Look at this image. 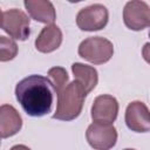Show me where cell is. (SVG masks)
I'll list each match as a JSON object with an SVG mask.
<instances>
[{
    "instance_id": "obj_13",
    "label": "cell",
    "mask_w": 150,
    "mask_h": 150,
    "mask_svg": "<svg viewBox=\"0 0 150 150\" xmlns=\"http://www.w3.org/2000/svg\"><path fill=\"white\" fill-rule=\"evenodd\" d=\"M71 71L74 74L75 80L83 86L87 94H89L96 87L98 82V75H97V70L94 67L80 62H75L71 64Z\"/></svg>"
},
{
    "instance_id": "obj_9",
    "label": "cell",
    "mask_w": 150,
    "mask_h": 150,
    "mask_svg": "<svg viewBox=\"0 0 150 150\" xmlns=\"http://www.w3.org/2000/svg\"><path fill=\"white\" fill-rule=\"evenodd\" d=\"M125 124L135 132L150 131V111L141 101H134L128 104L125 110Z\"/></svg>"
},
{
    "instance_id": "obj_2",
    "label": "cell",
    "mask_w": 150,
    "mask_h": 150,
    "mask_svg": "<svg viewBox=\"0 0 150 150\" xmlns=\"http://www.w3.org/2000/svg\"><path fill=\"white\" fill-rule=\"evenodd\" d=\"M87 93L83 86L74 80L57 93V105L53 118L60 121H73L80 116Z\"/></svg>"
},
{
    "instance_id": "obj_14",
    "label": "cell",
    "mask_w": 150,
    "mask_h": 150,
    "mask_svg": "<svg viewBox=\"0 0 150 150\" xmlns=\"http://www.w3.org/2000/svg\"><path fill=\"white\" fill-rule=\"evenodd\" d=\"M48 76L52 79V83L56 94L61 91L68 84V74L64 68L62 67H53L48 70Z\"/></svg>"
},
{
    "instance_id": "obj_10",
    "label": "cell",
    "mask_w": 150,
    "mask_h": 150,
    "mask_svg": "<svg viewBox=\"0 0 150 150\" xmlns=\"http://www.w3.org/2000/svg\"><path fill=\"white\" fill-rule=\"evenodd\" d=\"M22 118L16 109L9 104H2L0 108V132L1 138L11 137L20 131Z\"/></svg>"
},
{
    "instance_id": "obj_8",
    "label": "cell",
    "mask_w": 150,
    "mask_h": 150,
    "mask_svg": "<svg viewBox=\"0 0 150 150\" xmlns=\"http://www.w3.org/2000/svg\"><path fill=\"white\" fill-rule=\"evenodd\" d=\"M118 114V102L111 95L97 96L91 105V118L96 123L112 124Z\"/></svg>"
},
{
    "instance_id": "obj_7",
    "label": "cell",
    "mask_w": 150,
    "mask_h": 150,
    "mask_svg": "<svg viewBox=\"0 0 150 150\" xmlns=\"http://www.w3.org/2000/svg\"><path fill=\"white\" fill-rule=\"evenodd\" d=\"M124 25L131 30H142L150 27V7L144 1H129L123 9Z\"/></svg>"
},
{
    "instance_id": "obj_1",
    "label": "cell",
    "mask_w": 150,
    "mask_h": 150,
    "mask_svg": "<svg viewBox=\"0 0 150 150\" xmlns=\"http://www.w3.org/2000/svg\"><path fill=\"white\" fill-rule=\"evenodd\" d=\"M53 88L49 79L41 75H29L18 82L15 97L27 115L41 117L52 109Z\"/></svg>"
},
{
    "instance_id": "obj_16",
    "label": "cell",
    "mask_w": 150,
    "mask_h": 150,
    "mask_svg": "<svg viewBox=\"0 0 150 150\" xmlns=\"http://www.w3.org/2000/svg\"><path fill=\"white\" fill-rule=\"evenodd\" d=\"M142 56L143 59L150 64V42H146L142 49Z\"/></svg>"
},
{
    "instance_id": "obj_5",
    "label": "cell",
    "mask_w": 150,
    "mask_h": 150,
    "mask_svg": "<svg viewBox=\"0 0 150 150\" xmlns=\"http://www.w3.org/2000/svg\"><path fill=\"white\" fill-rule=\"evenodd\" d=\"M109 13L107 7L101 4H94L82 8L76 15V25L81 30L94 32L104 28L108 23Z\"/></svg>"
},
{
    "instance_id": "obj_12",
    "label": "cell",
    "mask_w": 150,
    "mask_h": 150,
    "mask_svg": "<svg viewBox=\"0 0 150 150\" xmlns=\"http://www.w3.org/2000/svg\"><path fill=\"white\" fill-rule=\"evenodd\" d=\"M23 5L32 16V19L47 23V25H53V22L56 19V13L53 4L50 1L46 0H25Z\"/></svg>"
},
{
    "instance_id": "obj_11",
    "label": "cell",
    "mask_w": 150,
    "mask_h": 150,
    "mask_svg": "<svg viewBox=\"0 0 150 150\" xmlns=\"http://www.w3.org/2000/svg\"><path fill=\"white\" fill-rule=\"evenodd\" d=\"M62 42V32L56 25H47L42 28L35 40V48L41 53L56 50Z\"/></svg>"
},
{
    "instance_id": "obj_17",
    "label": "cell",
    "mask_w": 150,
    "mask_h": 150,
    "mask_svg": "<svg viewBox=\"0 0 150 150\" xmlns=\"http://www.w3.org/2000/svg\"><path fill=\"white\" fill-rule=\"evenodd\" d=\"M11 150H30L28 146L23 145V144H18V145H14L11 148Z\"/></svg>"
},
{
    "instance_id": "obj_18",
    "label": "cell",
    "mask_w": 150,
    "mask_h": 150,
    "mask_svg": "<svg viewBox=\"0 0 150 150\" xmlns=\"http://www.w3.org/2000/svg\"><path fill=\"white\" fill-rule=\"evenodd\" d=\"M124 150H135V149H124Z\"/></svg>"
},
{
    "instance_id": "obj_15",
    "label": "cell",
    "mask_w": 150,
    "mask_h": 150,
    "mask_svg": "<svg viewBox=\"0 0 150 150\" xmlns=\"http://www.w3.org/2000/svg\"><path fill=\"white\" fill-rule=\"evenodd\" d=\"M0 53H1L0 54L1 62L13 60L18 54V46L13 40L7 39L6 36H1L0 38Z\"/></svg>"
},
{
    "instance_id": "obj_4",
    "label": "cell",
    "mask_w": 150,
    "mask_h": 150,
    "mask_svg": "<svg viewBox=\"0 0 150 150\" xmlns=\"http://www.w3.org/2000/svg\"><path fill=\"white\" fill-rule=\"evenodd\" d=\"M1 28L13 39L25 41L30 34L29 18L21 9L12 8L1 13Z\"/></svg>"
},
{
    "instance_id": "obj_3",
    "label": "cell",
    "mask_w": 150,
    "mask_h": 150,
    "mask_svg": "<svg viewBox=\"0 0 150 150\" xmlns=\"http://www.w3.org/2000/svg\"><path fill=\"white\" fill-rule=\"evenodd\" d=\"M77 52L82 59L94 64H103L111 59L114 54V46L104 38L91 36L80 43Z\"/></svg>"
},
{
    "instance_id": "obj_6",
    "label": "cell",
    "mask_w": 150,
    "mask_h": 150,
    "mask_svg": "<svg viewBox=\"0 0 150 150\" xmlns=\"http://www.w3.org/2000/svg\"><path fill=\"white\" fill-rule=\"evenodd\" d=\"M87 141L95 150H110L117 142V131L112 124L94 122L86 132Z\"/></svg>"
}]
</instances>
